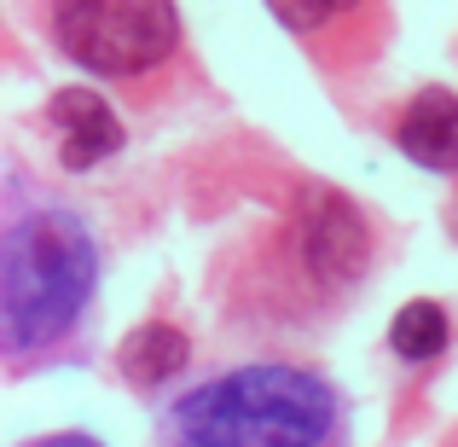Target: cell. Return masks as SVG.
<instances>
[{
	"instance_id": "8992f818",
	"label": "cell",
	"mask_w": 458,
	"mask_h": 447,
	"mask_svg": "<svg viewBox=\"0 0 458 447\" xmlns=\"http://www.w3.org/2000/svg\"><path fill=\"white\" fill-rule=\"evenodd\" d=\"M401 151L418 168H458V99L447 88H424L401 123Z\"/></svg>"
},
{
	"instance_id": "ba28073f",
	"label": "cell",
	"mask_w": 458,
	"mask_h": 447,
	"mask_svg": "<svg viewBox=\"0 0 458 447\" xmlns=\"http://www.w3.org/2000/svg\"><path fill=\"white\" fill-rule=\"evenodd\" d=\"M389 343H394V355H406V360L441 355V348H447V314H441L436 302H406L389 325Z\"/></svg>"
},
{
	"instance_id": "5b68a950",
	"label": "cell",
	"mask_w": 458,
	"mask_h": 447,
	"mask_svg": "<svg viewBox=\"0 0 458 447\" xmlns=\"http://www.w3.org/2000/svg\"><path fill=\"white\" fill-rule=\"evenodd\" d=\"M58 146H64V168H93L123 146V123L111 116V105L88 88H64L53 99Z\"/></svg>"
},
{
	"instance_id": "9c48e42d",
	"label": "cell",
	"mask_w": 458,
	"mask_h": 447,
	"mask_svg": "<svg viewBox=\"0 0 458 447\" xmlns=\"http://www.w3.org/2000/svg\"><path fill=\"white\" fill-rule=\"evenodd\" d=\"M308 12H343V6H354V0H302Z\"/></svg>"
},
{
	"instance_id": "7a4b0ae2",
	"label": "cell",
	"mask_w": 458,
	"mask_h": 447,
	"mask_svg": "<svg viewBox=\"0 0 458 447\" xmlns=\"http://www.w3.org/2000/svg\"><path fill=\"white\" fill-rule=\"evenodd\" d=\"M93 291V238L70 210H12L0 245V337L23 360L70 331Z\"/></svg>"
},
{
	"instance_id": "6da1fadb",
	"label": "cell",
	"mask_w": 458,
	"mask_h": 447,
	"mask_svg": "<svg viewBox=\"0 0 458 447\" xmlns=\"http://www.w3.org/2000/svg\"><path fill=\"white\" fill-rule=\"evenodd\" d=\"M163 447H343V413L313 372L238 366L168 407Z\"/></svg>"
},
{
	"instance_id": "277c9868",
	"label": "cell",
	"mask_w": 458,
	"mask_h": 447,
	"mask_svg": "<svg viewBox=\"0 0 458 447\" xmlns=\"http://www.w3.org/2000/svg\"><path fill=\"white\" fill-rule=\"evenodd\" d=\"M302 238H308L313 273H319L325 285L360 279L371 238H366V227H360V215L348 210L336 192H313V198H308V210H302Z\"/></svg>"
},
{
	"instance_id": "30bf717a",
	"label": "cell",
	"mask_w": 458,
	"mask_h": 447,
	"mask_svg": "<svg viewBox=\"0 0 458 447\" xmlns=\"http://www.w3.org/2000/svg\"><path fill=\"white\" fill-rule=\"evenodd\" d=\"M35 447H93V442H81V436H58V442H35Z\"/></svg>"
},
{
	"instance_id": "52a82bcc",
	"label": "cell",
	"mask_w": 458,
	"mask_h": 447,
	"mask_svg": "<svg viewBox=\"0 0 458 447\" xmlns=\"http://www.w3.org/2000/svg\"><path fill=\"white\" fill-rule=\"evenodd\" d=\"M116 366H123L128 383H163L186 366V337H180L174 325H146V331H134L123 343Z\"/></svg>"
},
{
	"instance_id": "3957f363",
	"label": "cell",
	"mask_w": 458,
	"mask_h": 447,
	"mask_svg": "<svg viewBox=\"0 0 458 447\" xmlns=\"http://www.w3.org/2000/svg\"><path fill=\"white\" fill-rule=\"evenodd\" d=\"M174 0H58L53 35L76 64L134 76L174 47Z\"/></svg>"
}]
</instances>
